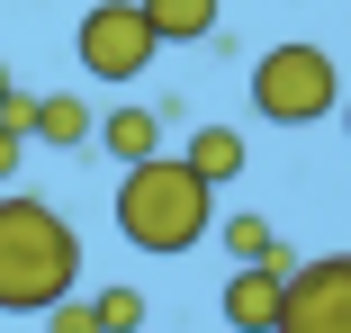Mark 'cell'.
<instances>
[{
  "mask_svg": "<svg viewBox=\"0 0 351 333\" xmlns=\"http://www.w3.org/2000/svg\"><path fill=\"white\" fill-rule=\"evenodd\" d=\"M19 162H27V136H19V126H0V189L19 180Z\"/></svg>",
  "mask_w": 351,
  "mask_h": 333,
  "instance_id": "5bb4252c",
  "label": "cell"
},
{
  "mask_svg": "<svg viewBox=\"0 0 351 333\" xmlns=\"http://www.w3.org/2000/svg\"><path fill=\"white\" fill-rule=\"evenodd\" d=\"M145 10V27L162 45H198V36H217V0H135Z\"/></svg>",
  "mask_w": 351,
  "mask_h": 333,
  "instance_id": "30bf717a",
  "label": "cell"
},
{
  "mask_svg": "<svg viewBox=\"0 0 351 333\" xmlns=\"http://www.w3.org/2000/svg\"><path fill=\"white\" fill-rule=\"evenodd\" d=\"M82 280V234L45 198H10L0 189V315H36Z\"/></svg>",
  "mask_w": 351,
  "mask_h": 333,
  "instance_id": "6da1fadb",
  "label": "cell"
},
{
  "mask_svg": "<svg viewBox=\"0 0 351 333\" xmlns=\"http://www.w3.org/2000/svg\"><path fill=\"white\" fill-rule=\"evenodd\" d=\"M333 99H342V63L324 54V45H270L261 63H252V117H270L279 136H298V126H324L333 117Z\"/></svg>",
  "mask_w": 351,
  "mask_h": 333,
  "instance_id": "3957f363",
  "label": "cell"
},
{
  "mask_svg": "<svg viewBox=\"0 0 351 333\" xmlns=\"http://www.w3.org/2000/svg\"><path fill=\"white\" fill-rule=\"evenodd\" d=\"M0 90H10V63H0Z\"/></svg>",
  "mask_w": 351,
  "mask_h": 333,
  "instance_id": "9a60e30c",
  "label": "cell"
},
{
  "mask_svg": "<svg viewBox=\"0 0 351 333\" xmlns=\"http://www.w3.org/2000/svg\"><path fill=\"white\" fill-rule=\"evenodd\" d=\"M180 162L207 180V189H226V180H243V136H234V126H217V117H207L198 126V136L180 145Z\"/></svg>",
  "mask_w": 351,
  "mask_h": 333,
  "instance_id": "9c48e42d",
  "label": "cell"
},
{
  "mask_svg": "<svg viewBox=\"0 0 351 333\" xmlns=\"http://www.w3.org/2000/svg\"><path fill=\"white\" fill-rule=\"evenodd\" d=\"M217 252H226V261H289L279 234H270V217H226V225H217Z\"/></svg>",
  "mask_w": 351,
  "mask_h": 333,
  "instance_id": "8fae6325",
  "label": "cell"
},
{
  "mask_svg": "<svg viewBox=\"0 0 351 333\" xmlns=\"http://www.w3.org/2000/svg\"><path fill=\"white\" fill-rule=\"evenodd\" d=\"M90 136H99L117 162H145V153H162V117L126 99V108H99V117H90Z\"/></svg>",
  "mask_w": 351,
  "mask_h": 333,
  "instance_id": "ba28073f",
  "label": "cell"
},
{
  "mask_svg": "<svg viewBox=\"0 0 351 333\" xmlns=\"http://www.w3.org/2000/svg\"><path fill=\"white\" fill-rule=\"evenodd\" d=\"M90 315H99V333H145V288H99Z\"/></svg>",
  "mask_w": 351,
  "mask_h": 333,
  "instance_id": "7c38bea8",
  "label": "cell"
},
{
  "mask_svg": "<svg viewBox=\"0 0 351 333\" xmlns=\"http://www.w3.org/2000/svg\"><path fill=\"white\" fill-rule=\"evenodd\" d=\"M126 180H117V234L135 243V252H189V243H207V217H217V189H207L180 153H145V162H117Z\"/></svg>",
  "mask_w": 351,
  "mask_h": 333,
  "instance_id": "7a4b0ae2",
  "label": "cell"
},
{
  "mask_svg": "<svg viewBox=\"0 0 351 333\" xmlns=\"http://www.w3.org/2000/svg\"><path fill=\"white\" fill-rule=\"evenodd\" d=\"M270 333H351V252H315L279 280Z\"/></svg>",
  "mask_w": 351,
  "mask_h": 333,
  "instance_id": "5b68a950",
  "label": "cell"
},
{
  "mask_svg": "<svg viewBox=\"0 0 351 333\" xmlns=\"http://www.w3.org/2000/svg\"><path fill=\"white\" fill-rule=\"evenodd\" d=\"M279 280H289V261H234V280H226V324H234V333H270Z\"/></svg>",
  "mask_w": 351,
  "mask_h": 333,
  "instance_id": "8992f818",
  "label": "cell"
},
{
  "mask_svg": "<svg viewBox=\"0 0 351 333\" xmlns=\"http://www.w3.org/2000/svg\"><path fill=\"white\" fill-rule=\"evenodd\" d=\"M90 117H99V108H90L82 90H45V99L27 108V136H36V145H63V153H73V145H90Z\"/></svg>",
  "mask_w": 351,
  "mask_h": 333,
  "instance_id": "52a82bcc",
  "label": "cell"
},
{
  "mask_svg": "<svg viewBox=\"0 0 351 333\" xmlns=\"http://www.w3.org/2000/svg\"><path fill=\"white\" fill-rule=\"evenodd\" d=\"M73 54H82L90 82L126 90V82H145V63L162 54V36L145 27V10H135V0H90L82 27H73Z\"/></svg>",
  "mask_w": 351,
  "mask_h": 333,
  "instance_id": "277c9868",
  "label": "cell"
},
{
  "mask_svg": "<svg viewBox=\"0 0 351 333\" xmlns=\"http://www.w3.org/2000/svg\"><path fill=\"white\" fill-rule=\"evenodd\" d=\"M45 315V333H99V315H90V297H73V288H63L54 306H36Z\"/></svg>",
  "mask_w": 351,
  "mask_h": 333,
  "instance_id": "4fadbf2b",
  "label": "cell"
}]
</instances>
